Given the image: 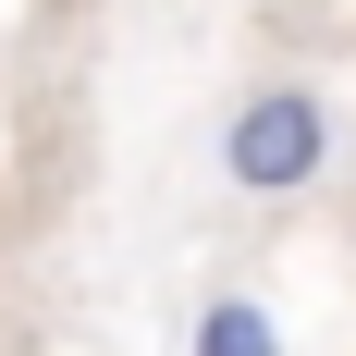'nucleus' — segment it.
<instances>
[{
    "instance_id": "1",
    "label": "nucleus",
    "mask_w": 356,
    "mask_h": 356,
    "mask_svg": "<svg viewBox=\"0 0 356 356\" xmlns=\"http://www.w3.org/2000/svg\"><path fill=\"white\" fill-rule=\"evenodd\" d=\"M332 160H344V111H332V86H307V74L246 86V99L221 111V184H234V197H307Z\"/></svg>"
},
{
    "instance_id": "2",
    "label": "nucleus",
    "mask_w": 356,
    "mask_h": 356,
    "mask_svg": "<svg viewBox=\"0 0 356 356\" xmlns=\"http://www.w3.org/2000/svg\"><path fill=\"white\" fill-rule=\"evenodd\" d=\"M184 356H283V320H270L258 295H197V320H184Z\"/></svg>"
}]
</instances>
